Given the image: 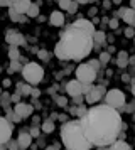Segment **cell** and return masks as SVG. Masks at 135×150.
Listing matches in <instances>:
<instances>
[{"label":"cell","instance_id":"cell-1","mask_svg":"<svg viewBox=\"0 0 135 150\" xmlns=\"http://www.w3.org/2000/svg\"><path fill=\"white\" fill-rule=\"evenodd\" d=\"M80 122L86 140L98 149H105L115 143L123 128L118 110L110 108L107 105L90 108Z\"/></svg>","mask_w":135,"mask_h":150},{"label":"cell","instance_id":"cell-2","mask_svg":"<svg viewBox=\"0 0 135 150\" xmlns=\"http://www.w3.org/2000/svg\"><path fill=\"white\" fill-rule=\"evenodd\" d=\"M93 44L95 41L90 34L74 25H69L61 34L59 42L54 47V54L63 61H81L91 52Z\"/></svg>","mask_w":135,"mask_h":150},{"label":"cell","instance_id":"cell-3","mask_svg":"<svg viewBox=\"0 0 135 150\" xmlns=\"http://www.w3.org/2000/svg\"><path fill=\"white\" fill-rule=\"evenodd\" d=\"M61 142L66 147V150H90L93 145L86 140L83 133L80 120L63 123L61 127Z\"/></svg>","mask_w":135,"mask_h":150},{"label":"cell","instance_id":"cell-4","mask_svg":"<svg viewBox=\"0 0 135 150\" xmlns=\"http://www.w3.org/2000/svg\"><path fill=\"white\" fill-rule=\"evenodd\" d=\"M100 69V61H88L76 68V79L83 84H93Z\"/></svg>","mask_w":135,"mask_h":150},{"label":"cell","instance_id":"cell-5","mask_svg":"<svg viewBox=\"0 0 135 150\" xmlns=\"http://www.w3.org/2000/svg\"><path fill=\"white\" fill-rule=\"evenodd\" d=\"M22 76H24V79H26L29 84H39L42 81V78H44V69L41 64L37 62H27L26 66L22 68Z\"/></svg>","mask_w":135,"mask_h":150},{"label":"cell","instance_id":"cell-6","mask_svg":"<svg viewBox=\"0 0 135 150\" xmlns=\"http://www.w3.org/2000/svg\"><path fill=\"white\" fill-rule=\"evenodd\" d=\"M105 105L113 110L123 108L125 106V95H123V91H120V89H117V88L107 91V95H105Z\"/></svg>","mask_w":135,"mask_h":150},{"label":"cell","instance_id":"cell-7","mask_svg":"<svg viewBox=\"0 0 135 150\" xmlns=\"http://www.w3.org/2000/svg\"><path fill=\"white\" fill-rule=\"evenodd\" d=\"M91 89V84H83L80 83L78 79H73V81H69L66 84V91L69 96H73V98H78V96H83L85 93H88Z\"/></svg>","mask_w":135,"mask_h":150},{"label":"cell","instance_id":"cell-8","mask_svg":"<svg viewBox=\"0 0 135 150\" xmlns=\"http://www.w3.org/2000/svg\"><path fill=\"white\" fill-rule=\"evenodd\" d=\"M105 95H107V89L103 86H91V89L86 93V101L90 105H95V103L100 101Z\"/></svg>","mask_w":135,"mask_h":150},{"label":"cell","instance_id":"cell-9","mask_svg":"<svg viewBox=\"0 0 135 150\" xmlns=\"http://www.w3.org/2000/svg\"><path fill=\"white\" fill-rule=\"evenodd\" d=\"M12 137V127L7 118L0 116V143H9Z\"/></svg>","mask_w":135,"mask_h":150},{"label":"cell","instance_id":"cell-10","mask_svg":"<svg viewBox=\"0 0 135 150\" xmlns=\"http://www.w3.org/2000/svg\"><path fill=\"white\" fill-rule=\"evenodd\" d=\"M5 41L9 42L10 46L19 47L20 44H24V42H26V39H24V35L20 34V32H17V30L10 29V30H7V34H5Z\"/></svg>","mask_w":135,"mask_h":150},{"label":"cell","instance_id":"cell-11","mask_svg":"<svg viewBox=\"0 0 135 150\" xmlns=\"http://www.w3.org/2000/svg\"><path fill=\"white\" fill-rule=\"evenodd\" d=\"M31 5H32V2H29V0H14L12 5H10V8L15 10L19 15H27Z\"/></svg>","mask_w":135,"mask_h":150},{"label":"cell","instance_id":"cell-12","mask_svg":"<svg viewBox=\"0 0 135 150\" xmlns=\"http://www.w3.org/2000/svg\"><path fill=\"white\" fill-rule=\"evenodd\" d=\"M74 27H78V29H81V30H85L86 34H90L91 37H95V24L93 22H90L88 19H78V21L73 24Z\"/></svg>","mask_w":135,"mask_h":150},{"label":"cell","instance_id":"cell-13","mask_svg":"<svg viewBox=\"0 0 135 150\" xmlns=\"http://www.w3.org/2000/svg\"><path fill=\"white\" fill-rule=\"evenodd\" d=\"M118 15H122V19L127 22L130 27H134L135 25V10L132 7H122Z\"/></svg>","mask_w":135,"mask_h":150},{"label":"cell","instance_id":"cell-14","mask_svg":"<svg viewBox=\"0 0 135 150\" xmlns=\"http://www.w3.org/2000/svg\"><path fill=\"white\" fill-rule=\"evenodd\" d=\"M14 111L17 113V115L20 116V118H26V116H31L34 111V106L32 105H27V103H17L15 105V108H14Z\"/></svg>","mask_w":135,"mask_h":150},{"label":"cell","instance_id":"cell-15","mask_svg":"<svg viewBox=\"0 0 135 150\" xmlns=\"http://www.w3.org/2000/svg\"><path fill=\"white\" fill-rule=\"evenodd\" d=\"M49 22L54 27H63L64 25V14L59 12V10H54L53 14L49 15Z\"/></svg>","mask_w":135,"mask_h":150},{"label":"cell","instance_id":"cell-16","mask_svg":"<svg viewBox=\"0 0 135 150\" xmlns=\"http://www.w3.org/2000/svg\"><path fill=\"white\" fill-rule=\"evenodd\" d=\"M17 143H19V149H24L26 150L31 143H32V137L29 132H20L19 133V138H17Z\"/></svg>","mask_w":135,"mask_h":150},{"label":"cell","instance_id":"cell-17","mask_svg":"<svg viewBox=\"0 0 135 150\" xmlns=\"http://www.w3.org/2000/svg\"><path fill=\"white\" fill-rule=\"evenodd\" d=\"M59 7L63 10H68L69 14H74L76 8H78V2H69V0H61L59 2Z\"/></svg>","mask_w":135,"mask_h":150},{"label":"cell","instance_id":"cell-18","mask_svg":"<svg viewBox=\"0 0 135 150\" xmlns=\"http://www.w3.org/2000/svg\"><path fill=\"white\" fill-rule=\"evenodd\" d=\"M110 150H132V149H130V145L125 140H117L115 143L110 145Z\"/></svg>","mask_w":135,"mask_h":150},{"label":"cell","instance_id":"cell-19","mask_svg":"<svg viewBox=\"0 0 135 150\" xmlns=\"http://www.w3.org/2000/svg\"><path fill=\"white\" fill-rule=\"evenodd\" d=\"M117 64H118L120 68H125V66H127V64H128V54H127V52H123V51H122V52H118Z\"/></svg>","mask_w":135,"mask_h":150},{"label":"cell","instance_id":"cell-20","mask_svg":"<svg viewBox=\"0 0 135 150\" xmlns=\"http://www.w3.org/2000/svg\"><path fill=\"white\" fill-rule=\"evenodd\" d=\"M9 17H10L14 22H24L26 21V15H19L15 10H12V8H9Z\"/></svg>","mask_w":135,"mask_h":150},{"label":"cell","instance_id":"cell-21","mask_svg":"<svg viewBox=\"0 0 135 150\" xmlns=\"http://www.w3.org/2000/svg\"><path fill=\"white\" fill-rule=\"evenodd\" d=\"M9 57H10V61H17V59L20 57L19 47H15V46H10V49H9Z\"/></svg>","mask_w":135,"mask_h":150},{"label":"cell","instance_id":"cell-22","mask_svg":"<svg viewBox=\"0 0 135 150\" xmlns=\"http://www.w3.org/2000/svg\"><path fill=\"white\" fill-rule=\"evenodd\" d=\"M37 15H39V4H32L27 12V17H37Z\"/></svg>","mask_w":135,"mask_h":150},{"label":"cell","instance_id":"cell-23","mask_svg":"<svg viewBox=\"0 0 135 150\" xmlns=\"http://www.w3.org/2000/svg\"><path fill=\"white\" fill-rule=\"evenodd\" d=\"M42 132H46V133H51V132H54V122H51V120H46V122L42 123Z\"/></svg>","mask_w":135,"mask_h":150},{"label":"cell","instance_id":"cell-24","mask_svg":"<svg viewBox=\"0 0 135 150\" xmlns=\"http://www.w3.org/2000/svg\"><path fill=\"white\" fill-rule=\"evenodd\" d=\"M19 89H20V95H31L32 93V88L27 84V86H24V84H19Z\"/></svg>","mask_w":135,"mask_h":150},{"label":"cell","instance_id":"cell-25","mask_svg":"<svg viewBox=\"0 0 135 150\" xmlns=\"http://www.w3.org/2000/svg\"><path fill=\"white\" fill-rule=\"evenodd\" d=\"M110 61V52H101L100 56V64H107Z\"/></svg>","mask_w":135,"mask_h":150},{"label":"cell","instance_id":"cell-26","mask_svg":"<svg viewBox=\"0 0 135 150\" xmlns=\"http://www.w3.org/2000/svg\"><path fill=\"white\" fill-rule=\"evenodd\" d=\"M93 41H96V42H103V41H105V34H103V32H95Z\"/></svg>","mask_w":135,"mask_h":150},{"label":"cell","instance_id":"cell-27","mask_svg":"<svg viewBox=\"0 0 135 150\" xmlns=\"http://www.w3.org/2000/svg\"><path fill=\"white\" fill-rule=\"evenodd\" d=\"M9 150H19V143L10 140V142H9Z\"/></svg>","mask_w":135,"mask_h":150},{"label":"cell","instance_id":"cell-28","mask_svg":"<svg viewBox=\"0 0 135 150\" xmlns=\"http://www.w3.org/2000/svg\"><path fill=\"white\" fill-rule=\"evenodd\" d=\"M125 35H127V37H135V30H134V27H128L127 30H125Z\"/></svg>","mask_w":135,"mask_h":150},{"label":"cell","instance_id":"cell-29","mask_svg":"<svg viewBox=\"0 0 135 150\" xmlns=\"http://www.w3.org/2000/svg\"><path fill=\"white\" fill-rule=\"evenodd\" d=\"M20 66H19V62L17 61H12V64H10V71H19Z\"/></svg>","mask_w":135,"mask_h":150},{"label":"cell","instance_id":"cell-30","mask_svg":"<svg viewBox=\"0 0 135 150\" xmlns=\"http://www.w3.org/2000/svg\"><path fill=\"white\" fill-rule=\"evenodd\" d=\"M110 27L117 29V27H118V21H117V19H112V21H110Z\"/></svg>","mask_w":135,"mask_h":150},{"label":"cell","instance_id":"cell-31","mask_svg":"<svg viewBox=\"0 0 135 150\" xmlns=\"http://www.w3.org/2000/svg\"><path fill=\"white\" fill-rule=\"evenodd\" d=\"M10 5H12V2H7V0H2V2H0V7H9L10 8Z\"/></svg>","mask_w":135,"mask_h":150},{"label":"cell","instance_id":"cell-32","mask_svg":"<svg viewBox=\"0 0 135 150\" xmlns=\"http://www.w3.org/2000/svg\"><path fill=\"white\" fill-rule=\"evenodd\" d=\"M19 98H20L19 95H12V96H10V100H12V101L15 103V105H17V103H20V101H19Z\"/></svg>","mask_w":135,"mask_h":150},{"label":"cell","instance_id":"cell-33","mask_svg":"<svg viewBox=\"0 0 135 150\" xmlns=\"http://www.w3.org/2000/svg\"><path fill=\"white\" fill-rule=\"evenodd\" d=\"M37 135H39V130H37L36 127H34V128L31 130V137H37Z\"/></svg>","mask_w":135,"mask_h":150},{"label":"cell","instance_id":"cell-34","mask_svg":"<svg viewBox=\"0 0 135 150\" xmlns=\"http://www.w3.org/2000/svg\"><path fill=\"white\" fill-rule=\"evenodd\" d=\"M132 95L135 96V79H134V81H132Z\"/></svg>","mask_w":135,"mask_h":150},{"label":"cell","instance_id":"cell-35","mask_svg":"<svg viewBox=\"0 0 135 150\" xmlns=\"http://www.w3.org/2000/svg\"><path fill=\"white\" fill-rule=\"evenodd\" d=\"M64 103H66V100H64V98H59V105L61 106H64Z\"/></svg>","mask_w":135,"mask_h":150},{"label":"cell","instance_id":"cell-36","mask_svg":"<svg viewBox=\"0 0 135 150\" xmlns=\"http://www.w3.org/2000/svg\"><path fill=\"white\" fill-rule=\"evenodd\" d=\"M4 86H10V79H5L4 81Z\"/></svg>","mask_w":135,"mask_h":150},{"label":"cell","instance_id":"cell-37","mask_svg":"<svg viewBox=\"0 0 135 150\" xmlns=\"http://www.w3.org/2000/svg\"><path fill=\"white\" fill-rule=\"evenodd\" d=\"M47 150H59V147H58V145H54V147H51V149H47Z\"/></svg>","mask_w":135,"mask_h":150},{"label":"cell","instance_id":"cell-38","mask_svg":"<svg viewBox=\"0 0 135 150\" xmlns=\"http://www.w3.org/2000/svg\"><path fill=\"white\" fill-rule=\"evenodd\" d=\"M0 150H5V145L4 143H0Z\"/></svg>","mask_w":135,"mask_h":150},{"label":"cell","instance_id":"cell-39","mask_svg":"<svg viewBox=\"0 0 135 150\" xmlns=\"http://www.w3.org/2000/svg\"><path fill=\"white\" fill-rule=\"evenodd\" d=\"M130 61H132V62H134V64H135V56H134V57H132V59H130Z\"/></svg>","mask_w":135,"mask_h":150},{"label":"cell","instance_id":"cell-40","mask_svg":"<svg viewBox=\"0 0 135 150\" xmlns=\"http://www.w3.org/2000/svg\"><path fill=\"white\" fill-rule=\"evenodd\" d=\"M0 71H2V69H0Z\"/></svg>","mask_w":135,"mask_h":150}]
</instances>
